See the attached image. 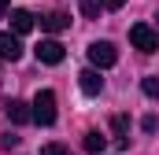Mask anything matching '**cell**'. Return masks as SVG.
<instances>
[{
	"label": "cell",
	"mask_w": 159,
	"mask_h": 155,
	"mask_svg": "<svg viewBox=\"0 0 159 155\" xmlns=\"http://www.w3.org/2000/svg\"><path fill=\"white\" fill-rule=\"evenodd\" d=\"M129 44H133L137 52L152 55V52H159V33L148 26V22H137V26H129Z\"/></svg>",
	"instance_id": "1"
},
{
	"label": "cell",
	"mask_w": 159,
	"mask_h": 155,
	"mask_svg": "<svg viewBox=\"0 0 159 155\" xmlns=\"http://www.w3.org/2000/svg\"><path fill=\"white\" fill-rule=\"evenodd\" d=\"M30 111H34V122L52 126L56 122V92L52 89H41L37 96H34V104H30Z\"/></svg>",
	"instance_id": "2"
},
{
	"label": "cell",
	"mask_w": 159,
	"mask_h": 155,
	"mask_svg": "<svg viewBox=\"0 0 159 155\" xmlns=\"http://www.w3.org/2000/svg\"><path fill=\"white\" fill-rule=\"evenodd\" d=\"M89 63H93V67H100V70L115 67V63H119L115 44H111V41H93V44H89Z\"/></svg>",
	"instance_id": "3"
},
{
	"label": "cell",
	"mask_w": 159,
	"mask_h": 155,
	"mask_svg": "<svg viewBox=\"0 0 159 155\" xmlns=\"http://www.w3.org/2000/svg\"><path fill=\"white\" fill-rule=\"evenodd\" d=\"M63 55H67V52H63L59 41H41V44H37V59L44 63V67H59Z\"/></svg>",
	"instance_id": "4"
},
{
	"label": "cell",
	"mask_w": 159,
	"mask_h": 155,
	"mask_svg": "<svg viewBox=\"0 0 159 155\" xmlns=\"http://www.w3.org/2000/svg\"><path fill=\"white\" fill-rule=\"evenodd\" d=\"M4 115L11 118L15 126H26V122H34V111H30V104H22V100H7V104H4Z\"/></svg>",
	"instance_id": "5"
},
{
	"label": "cell",
	"mask_w": 159,
	"mask_h": 155,
	"mask_svg": "<svg viewBox=\"0 0 159 155\" xmlns=\"http://www.w3.org/2000/svg\"><path fill=\"white\" fill-rule=\"evenodd\" d=\"M19 55H22V41H19V33H0V59L15 63Z\"/></svg>",
	"instance_id": "6"
},
{
	"label": "cell",
	"mask_w": 159,
	"mask_h": 155,
	"mask_svg": "<svg viewBox=\"0 0 159 155\" xmlns=\"http://www.w3.org/2000/svg\"><path fill=\"white\" fill-rule=\"evenodd\" d=\"M78 85H81L85 96H96V92L104 89V78L96 74V67H93V70H81V74H78Z\"/></svg>",
	"instance_id": "7"
},
{
	"label": "cell",
	"mask_w": 159,
	"mask_h": 155,
	"mask_svg": "<svg viewBox=\"0 0 159 155\" xmlns=\"http://www.w3.org/2000/svg\"><path fill=\"white\" fill-rule=\"evenodd\" d=\"M11 30H15L19 37L30 33V30H34V15H30L26 7H15V11H11Z\"/></svg>",
	"instance_id": "8"
},
{
	"label": "cell",
	"mask_w": 159,
	"mask_h": 155,
	"mask_svg": "<svg viewBox=\"0 0 159 155\" xmlns=\"http://www.w3.org/2000/svg\"><path fill=\"white\" fill-rule=\"evenodd\" d=\"M41 26H44L48 33H59V30H67V26H70V19H67L63 11H48V15L41 19Z\"/></svg>",
	"instance_id": "9"
},
{
	"label": "cell",
	"mask_w": 159,
	"mask_h": 155,
	"mask_svg": "<svg viewBox=\"0 0 159 155\" xmlns=\"http://www.w3.org/2000/svg\"><path fill=\"white\" fill-rule=\"evenodd\" d=\"M104 144H107V140H104V133H100V129H89V133H85V152L100 155V152H104Z\"/></svg>",
	"instance_id": "10"
},
{
	"label": "cell",
	"mask_w": 159,
	"mask_h": 155,
	"mask_svg": "<svg viewBox=\"0 0 159 155\" xmlns=\"http://www.w3.org/2000/svg\"><path fill=\"white\" fill-rule=\"evenodd\" d=\"M111 133H115V140H119V144H126V140H129V137H126V118H122V115L111 118Z\"/></svg>",
	"instance_id": "11"
},
{
	"label": "cell",
	"mask_w": 159,
	"mask_h": 155,
	"mask_svg": "<svg viewBox=\"0 0 159 155\" xmlns=\"http://www.w3.org/2000/svg\"><path fill=\"white\" fill-rule=\"evenodd\" d=\"M141 89H144V96L159 100V78H144V81H141Z\"/></svg>",
	"instance_id": "12"
},
{
	"label": "cell",
	"mask_w": 159,
	"mask_h": 155,
	"mask_svg": "<svg viewBox=\"0 0 159 155\" xmlns=\"http://www.w3.org/2000/svg\"><path fill=\"white\" fill-rule=\"evenodd\" d=\"M81 15H85V19H96V15H100V0H85V4H81Z\"/></svg>",
	"instance_id": "13"
},
{
	"label": "cell",
	"mask_w": 159,
	"mask_h": 155,
	"mask_svg": "<svg viewBox=\"0 0 159 155\" xmlns=\"http://www.w3.org/2000/svg\"><path fill=\"white\" fill-rule=\"evenodd\" d=\"M41 155H70V152H67L63 144H44V148H41Z\"/></svg>",
	"instance_id": "14"
},
{
	"label": "cell",
	"mask_w": 159,
	"mask_h": 155,
	"mask_svg": "<svg viewBox=\"0 0 159 155\" xmlns=\"http://www.w3.org/2000/svg\"><path fill=\"white\" fill-rule=\"evenodd\" d=\"M141 129L152 133V129H156V115H144V118H141Z\"/></svg>",
	"instance_id": "15"
},
{
	"label": "cell",
	"mask_w": 159,
	"mask_h": 155,
	"mask_svg": "<svg viewBox=\"0 0 159 155\" xmlns=\"http://www.w3.org/2000/svg\"><path fill=\"white\" fill-rule=\"evenodd\" d=\"M126 0H100V7H107V11H119Z\"/></svg>",
	"instance_id": "16"
},
{
	"label": "cell",
	"mask_w": 159,
	"mask_h": 155,
	"mask_svg": "<svg viewBox=\"0 0 159 155\" xmlns=\"http://www.w3.org/2000/svg\"><path fill=\"white\" fill-rule=\"evenodd\" d=\"M4 15H7V0H0V19H4Z\"/></svg>",
	"instance_id": "17"
}]
</instances>
